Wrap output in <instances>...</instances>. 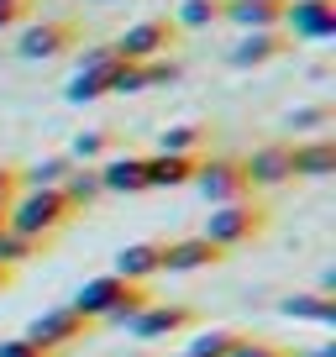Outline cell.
Returning <instances> with one entry per match:
<instances>
[{
	"instance_id": "obj_1",
	"label": "cell",
	"mask_w": 336,
	"mask_h": 357,
	"mask_svg": "<svg viewBox=\"0 0 336 357\" xmlns=\"http://www.w3.org/2000/svg\"><path fill=\"white\" fill-rule=\"evenodd\" d=\"M147 305H153V289H147V284H132V279H121V273H100V279H90L79 289L74 310L100 321V326H126L132 315H142Z\"/></svg>"
},
{
	"instance_id": "obj_2",
	"label": "cell",
	"mask_w": 336,
	"mask_h": 357,
	"mask_svg": "<svg viewBox=\"0 0 336 357\" xmlns=\"http://www.w3.org/2000/svg\"><path fill=\"white\" fill-rule=\"evenodd\" d=\"M268 221H273V211L258 200V195H247V200L215 205V211L205 215V231H200V236H211L221 252H236V247L258 242V236L268 231Z\"/></svg>"
},
{
	"instance_id": "obj_3",
	"label": "cell",
	"mask_w": 336,
	"mask_h": 357,
	"mask_svg": "<svg viewBox=\"0 0 336 357\" xmlns=\"http://www.w3.org/2000/svg\"><path fill=\"white\" fill-rule=\"evenodd\" d=\"M74 221V211H68L63 190H22L11 200V211H6V226L22 236H32L37 247H47V236L63 231V226Z\"/></svg>"
},
{
	"instance_id": "obj_4",
	"label": "cell",
	"mask_w": 336,
	"mask_h": 357,
	"mask_svg": "<svg viewBox=\"0 0 336 357\" xmlns=\"http://www.w3.org/2000/svg\"><path fill=\"white\" fill-rule=\"evenodd\" d=\"M84 43V26L74 16H53V22H26L22 37H16V53L32 58V63H47V58H68Z\"/></svg>"
},
{
	"instance_id": "obj_5",
	"label": "cell",
	"mask_w": 336,
	"mask_h": 357,
	"mask_svg": "<svg viewBox=\"0 0 336 357\" xmlns=\"http://www.w3.org/2000/svg\"><path fill=\"white\" fill-rule=\"evenodd\" d=\"M194 190H200L211 205L247 200V195H252V178H247L242 153H215V158H200V168H194Z\"/></svg>"
},
{
	"instance_id": "obj_6",
	"label": "cell",
	"mask_w": 336,
	"mask_h": 357,
	"mask_svg": "<svg viewBox=\"0 0 336 357\" xmlns=\"http://www.w3.org/2000/svg\"><path fill=\"white\" fill-rule=\"evenodd\" d=\"M179 22L174 16H147V22H137V26H126L121 37L111 43V53L116 58H126V63H147V58H168L174 47H179Z\"/></svg>"
},
{
	"instance_id": "obj_7",
	"label": "cell",
	"mask_w": 336,
	"mask_h": 357,
	"mask_svg": "<svg viewBox=\"0 0 336 357\" xmlns=\"http://www.w3.org/2000/svg\"><path fill=\"white\" fill-rule=\"evenodd\" d=\"M100 331V321H90V315H79L74 305H58V310H43L37 321H26V342L47 347V352H68V347H79L84 336Z\"/></svg>"
},
{
	"instance_id": "obj_8",
	"label": "cell",
	"mask_w": 336,
	"mask_h": 357,
	"mask_svg": "<svg viewBox=\"0 0 336 357\" xmlns=\"http://www.w3.org/2000/svg\"><path fill=\"white\" fill-rule=\"evenodd\" d=\"M284 32L294 43H331L336 37V0H289L284 6Z\"/></svg>"
},
{
	"instance_id": "obj_9",
	"label": "cell",
	"mask_w": 336,
	"mask_h": 357,
	"mask_svg": "<svg viewBox=\"0 0 336 357\" xmlns=\"http://www.w3.org/2000/svg\"><path fill=\"white\" fill-rule=\"evenodd\" d=\"M194 305H147L142 315H132L126 321V331L137 336V342H168V336H184V331H194Z\"/></svg>"
},
{
	"instance_id": "obj_10",
	"label": "cell",
	"mask_w": 336,
	"mask_h": 357,
	"mask_svg": "<svg viewBox=\"0 0 336 357\" xmlns=\"http://www.w3.org/2000/svg\"><path fill=\"white\" fill-rule=\"evenodd\" d=\"M294 53V37L284 32V26H268V32H242V43L231 47V68H268L279 63V58Z\"/></svg>"
},
{
	"instance_id": "obj_11",
	"label": "cell",
	"mask_w": 336,
	"mask_h": 357,
	"mask_svg": "<svg viewBox=\"0 0 336 357\" xmlns=\"http://www.w3.org/2000/svg\"><path fill=\"white\" fill-rule=\"evenodd\" d=\"M247 163V178H252V190H279V184H294V142H263L252 147Z\"/></svg>"
},
{
	"instance_id": "obj_12",
	"label": "cell",
	"mask_w": 336,
	"mask_h": 357,
	"mask_svg": "<svg viewBox=\"0 0 336 357\" xmlns=\"http://www.w3.org/2000/svg\"><path fill=\"white\" fill-rule=\"evenodd\" d=\"M226 263V252L211 236H179V242H163V273H200V268Z\"/></svg>"
},
{
	"instance_id": "obj_13",
	"label": "cell",
	"mask_w": 336,
	"mask_h": 357,
	"mask_svg": "<svg viewBox=\"0 0 336 357\" xmlns=\"http://www.w3.org/2000/svg\"><path fill=\"white\" fill-rule=\"evenodd\" d=\"M100 195H147V168H142V153H111L100 168Z\"/></svg>"
},
{
	"instance_id": "obj_14",
	"label": "cell",
	"mask_w": 336,
	"mask_h": 357,
	"mask_svg": "<svg viewBox=\"0 0 336 357\" xmlns=\"http://www.w3.org/2000/svg\"><path fill=\"white\" fill-rule=\"evenodd\" d=\"M142 168H147V195L153 190H184V184H194L200 158H190V153H142Z\"/></svg>"
},
{
	"instance_id": "obj_15",
	"label": "cell",
	"mask_w": 336,
	"mask_h": 357,
	"mask_svg": "<svg viewBox=\"0 0 336 357\" xmlns=\"http://www.w3.org/2000/svg\"><path fill=\"white\" fill-rule=\"evenodd\" d=\"M284 6L289 0H226V22L242 32H268V26H284Z\"/></svg>"
},
{
	"instance_id": "obj_16",
	"label": "cell",
	"mask_w": 336,
	"mask_h": 357,
	"mask_svg": "<svg viewBox=\"0 0 336 357\" xmlns=\"http://www.w3.org/2000/svg\"><path fill=\"white\" fill-rule=\"evenodd\" d=\"M111 273H121V279H132V284L158 279V273H163V242H132V247H121Z\"/></svg>"
},
{
	"instance_id": "obj_17",
	"label": "cell",
	"mask_w": 336,
	"mask_h": 357,
	"mask_svg": "<svg viewBox=\"0 0 336 357\" xmlns=\"http://www.w3.org/2000/svg\"><path fill=\"white\" fill-rule=\"evenodd\" d=\"M336 174V137L294 142V178H331Z\"/></svg>"
},
{
	"instance_id": "obj_18",
	"label": "cell",
	"mask_w": 336,
	"mask_h": 357,
	"mask_svg": "<svg viewBox=\"0 0 336 357\" xmlns=\"http://www.w3.org/2000/svg\"><path fill=\"white\" fill-rule=\"evenodd\" d=\"M279 310L289 321H315V326H336V300L331 294H315V289H294L279 300Z\"/></svg>"
},
{
	"instance_id": "obj_19",
	"label": "cell",
	"mask_w": 336,
	"mask_h": 357,
	"mask_svg": "<svg viewBox=\"0 0 336 357\" xmlns=\"http://www.w3.org/2000/svg\"><path fill=\"white\" fill-rule=\"evenodd\" d=\"M111 79H116V58H111V63H100V68H74V79L63 84V95L74 105H95V100L111 95Z\"/></svg>"
},
{
	"instance_id": "obj_20",
	"label": "cell",
	"mask_w": 336,
	"mask_h": 357,
	"mask_svg": "<svg viewBox=\"0 0 336 357\" xmlns=\"http://www.w3.org/2000/svg\"><path fill=\"white\" fill-rule=\"evenodd\" d=\"M205 147H211V126H205V121L163 126V137H158V153H190V158H205Z\"/></svg>"
},
{
	"instance_id": "obj_21",
	"label": "cell",
	"mask_w": 336,
	"mask_h": 357,
	"mask_svg": "<svg viewBox=\"0 0 336 357\" xmlns=\"http://www.w3.org/2000/svg\"><path fill=\"white\" fill-rule=\"evenodd\" d=\"M242 342H247V331H231V326H194L190 357H231Z\"/></svg>"
},
{
	"instance_id": "obj_22",
	"label": "cell",
	"mask_w": 336,
	"mask_h": 357,
	"mask_svg": "<svg viewBox=\"0 0 336 357\" xmlns=\"http://www.w3.org/2000/svg\"><path fill=\"white\" fill-rule=\"evenodd\" d=\"M111 153H121V132L116 126H84L74 137V147H68L74 163H95V158H111Z\"/></svg>"
},
{
	"instance_id": "obj_23",
	"label": "cell",
	"mask_w": 336,
	"mask_h": 357,
	"mask_svg": "<svg viewBox=\"0 0 336 357\" xmlns=\"http://www.w3.org/2000/svg\"><path fill=\"white\" fill-rule=\"evenodd\" d=\"M58 190H63V200H68V211H90L95 200H100V174H95L90 163H74V174L63 178V184H58Z\"/></svg>"
},
{
	"instance_id": "obj_24",
	"label": "cell",
	"mask_w": 336,
	"mask_h": 357,
	"mask_svg": "<svg viewBox=\"0 0 336 357\" xmlns=\"http://www.w3.org/2000/svg\"><path fill=\"white\" fill-rule=\"evenodd\" d=\"M68 174H74V158H68V153L43 158V163L22 168V190H58V184H63Z\"/></svg>"
},
{
	"instance_id": "obj_25",
	"label": "cell",
	"mask_w": 336,
	"mask_h": 357,
	"mask_svg": "<svg viewBox=\"0 0 336 357\" xmlns=\"http://www.w3.org/2000/svg\"><path fill=\"white\" fill-rule=\"evenodd\" d=\"M174 22H179V32H205V26H221V22H226V0H184Z\"/></svg>"
},
{
	"instance_id": "obj_26",
	"label": "cell",
	"mask_w": 336,
	"mask_h": 357,
	"mask_svg": "<svg viewBox=\"0 0 336 357\" xmlns=\"http://www.w3.org/2000/svg\"><path fill=\"white\" fill-rule=\"evenodd\" d=\"M32 252H37V242H32V236L11 231V226H6V231H0V263H6V268L26 263V257H32Z\"/></svg>"
},
{
	"instance_id": "obj_27",
	"label": "cell",
	"mask_w": 336,
	"mask_h": 357,
	"mask_svg": "<svg viewBox=\"0 0 336 357\" xmlns=\"http://www.w3.org/2000/svg\"><path fill=\"white\" fill-rule=\"evenodd\" d=\"M179 74H184V68L174 63V53H168V58H147V63H142V79H147V89L179 84Z\"/></svg>"
},
{
	"instance_id": "obj_28",
	"label": "cell",
	"mask_w": 336,
	"mask_h": 357,
	"mask_svg": "<svg viewBox=\"0 0 336 357\" xmlns=\"http://www.w3.org/2000/svg\"><path fill=\"white\" fill-rule=\"evenodd\" d=\"M331 105H300V111H289V132H310V126H331Z\"/></svg>"
},
{
	"instance_id": "obj_29",
	"label": "cell",
	"mask_w": 336,
	"mask_h": 357,
	"mask_svg": "<svg viewBox=\"0 0 336 357\" xmlns=\"http://www.w3.org/2000/svg\"><path fill=\"white\" fill-rule=\"evenodd\" d=\"M32 6H37V0H0V32L26 26V22H32Z\"/></svg>"
},
{
	"instance_id": "obj_30",
	"label": "cell",
	"mask_w": 336,
	"mask_h": 357,
	"mask_svg": "<svg viewBox=\"0 0 336 357\" xmlns=\"http://www.w3.org/2000/svg\"><path fill=\"white\" fill-rule=\"evenodd\" d=\"M16 195H22V168H16V163H0V215L11 211Z\"/></svg>"
},
{
	"instance_id": "obj_31",
	"label": "cell",
	"mask_w": 336,
	"mask_h": 357,
	"mask_svg": "<svg viewBox=\"0 0 336 357\" xmlns=\"http://www.w3.org/2000/svg\"><path fill=\"white\" fill-rule=\"evenodd\" d=\"M231 357H294V352H289V347H279V342H263V336H247Z\"/></svg>"
},
{
	"instance_id": "obj_32",
	"label": "cell",
	"mask_w": 336,
	"mask_h": 357,
	"mask_svg": "<svg viewBox=\"0 0 336 357\" xmlns=\"http://www.w3.org/2000/svg\"><path fill=\"white\" fill-rule=\"evenodd\" d=\"M0 357H58V352H47V347L26 342V336H6V342H0Z\"/></svg>"
},
{
	"instance_id": "obj_33",
	"label": "cell",
	"mask_w": 336,
	"mask_h": 357,
	"mask_svg": "<svg viewBox=\"0 0 336 357\" xmlns=\"http://www.w3.org/2000/svg\"><path fill=\"white\" fill-rule=\"evenodd\" d=\"M111 43H100V47H84V53H79V68H100V63H111Z\"/></svg>"
},
{
	"instance_id": "obj_34",
	"label": "cell",
	"mask_w": 336,
	"mask_h": 357,
	"mask_svg": "<svg viewBox=\"0 0 336 357\" xmlns=\"http://www.w3.org/2000/svg\"><path fill=\"white\" fill-rule=\"evenodd\" d=\"M11 284H16V268H6V263H0V294L11 289Z\"/></svg>"
},
{
	"instance_id": "obj_35",
	"label": "cell",
	"mask_w": 336,
	"mask_h": 357,
	"mask_svg": "<svg viewBox=\"0 0 336 357\" xmlns=\"http://www.w3.org/2000/svg\"><path fill=\"white\" fill-rule=\"evenodd\" d=\"M0 231H6V215H0Z\"/></svg>"
},
{
	"instance_id": "obj_36",
	"label": "cell",
	"mask_w": 336,
	"mask_h": 357,
	"mask_svg": "<svg viewBox=\"0 0 336 357\" xmlns=\"http://www.w3.org/2000/svg\"><path fill=\"white\" fill-rule=\"evenodd\" d=\"M174 357H190V352H174Z\"/></svg>"
}]
</instances>
